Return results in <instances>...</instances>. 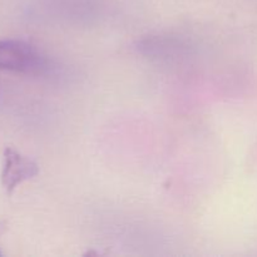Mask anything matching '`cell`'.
Masks as SVG:
<instances>
[{
    "instance_id": "3",
    "label": "cell",
    "mask_w": 257,
    "mask_h": 257,
    "mask_svg": "<svg viewBox=\"0 0 257 257\" xmlns=\"http://www.w3.org/2000/svg\"><path fill=\"white\" fill-rule=\"evenodd\" d=\"M0 256H2V251H0Z\"/></svg>"
},
{
    "instance_id": "2",
    "label": "cell",
    "mask_w": 257,
    "mask_h": 257,
    "mask_svg": "<svg viewBox=\"0 0 257 257\" xmlns=\"http://www.w3.org/2000/svg\"><path fill=\"white\" fill-rule=\"evenodd\" d=\"M39 173V167L30 158L12 147H7L3 155V170L0 175L2 185L8 195H12L15 188L23 182L32 180Z\"/></svg>"
},
{
    "instance_id": "1",
    "label": "cell",
    "mask_w": 257,
    "mask_h": 257,
    "mask_svg": "<svg viewBox=\"0 0 257 257\" xmlns=\"http://www.w3.org/2000/svg\"><path fill=\"white\" fill-rule=\"evenodd\" d=\"M43 68L44 59L29 43L19 39L0 40V70L29 74Z\"/></svg>"
}]
</instances>
